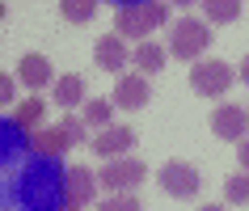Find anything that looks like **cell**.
Returning a JSON list of instances; mask_svg holds the SVG:
<instances>
[{"label":"cell","instance_id":"ac0fdd59","mask_svg":"<svg viewBox=\"0 0 249 211\" xmlns=\"http://www.w3.org/2000/svg\"><path fill=\"white\" fill-rule=\"evenodd\" d=\"M207 26H228L241 17V0H207Z\"/></svg>","mask_w":249,"mask_h":211},{"label":"cell","instance_id":"5b68a950","mask_svg":"<svg viewBox=\"0 0 249 211\" xmlns=\"http://www.w3.org/2000/svg\"><path fill=\"white\" fill-rule=\"evenodd\" d=\"M160 190L173 198H195L203 190V173L190 165V160H169V165H160Z\"/></svg>","mask_w":249,"mask_h":211},{"label":"cell","instance_id":"6da1fadb","mask_svg":"<svg viewBox=\"0 0 249 211\" xmlns=\"http://www.w3.org/2000/svg\"><path fill=\"white\" fill-rule=\"evenodd\" d=\"M169 21V4L165 0H144V4H118L114 9V34L118 38L144 42L157 26Z\"/></svg>","mask_w":249,"mask_h":211},{"label":"cell","instance_id":"7a4b0ae2","mask_svg":"<svg viewBox=\"0 0 249 211\" xmlns=\"http://www.w3.org/2000/svg\"><path fill=\"white\" fill-rule=\"evenodd\" d=\"M207 42H211V26L203 21V17H178L173 30H169V55L173 59L198 64L203 51H207Z\"/></svg>","mask_w":249,"mask_h":211},{"label":"cell","instance_id":"3957f363","mask_svg":"<svg viewBox=\"0 0 249 211\" xmlns=\"http://www.w3.org/2000/svg\"><path fill=\"white\" fill-rule=\"evenodd\" d=\"M232 80H236V72L224 59H198V64H190V89L198 97H224L232 89Z\"/></svg>","mask_w":249,"mask_h":211},{"label":"cell","instance_id":"cb8c5ba5","mask_svg":"<svg viewBox=\"0 0 249 211\" xmlns=\"http://www.w3.org/2000/svg\"><path fill=\"white\" fill-rule=\"evenodd\" d=\"M241 80H245V85H249V55H245V59H241Z\"/></svg>","mask_w":249,"mask_h":211},{"label":"cell","instance_id":"277c9868","mask_svg":"<svg viewBox=\"0 0 249 211\" xmlns=\"http://www.w3.org/2000/svg\"><path fill=\"white\" fill-rule=\"evenodd\" d=\"M148 177L144 160L140 157H118V160H106V169L97 173V182L106 186V194H131L135 186Z\"/></svg>","mask_w":249,"mask_h":211},{"label":"cell","instance_id":"8fae6325","mask_svg":"<svg viewBox=\"0 0 249 211\" xmlns=\"http://www.w3.org/2000/svg\"><path fill=\"white\" fill-rule=\"evenodd\" d=\"M17 80H26L30 89H42V85H51V80H59V76L51 72V59H47V55L30 51V55L17 59Z\"/></svg>","mask_w":249,"mask_h":211},{"label":"cell","instance_id":"8992f818","mask_svg":"<svg viewBox=\"0 0 249 211\" xmlns=\"http://www.w3.org/2000/svg\"><path fill=\"white\" fill-rule=\"evenodd\" d=\"M211 131L220 135V140H232L241 144L249 131V106H232V102H220L211 110Z\"/></svg>","mask_w":249,"mask_h":211},{"label":"cell","instance_id":"e0dca14e","mask_svg":"<svg viewBox=\"0 0 249 211\" xmlns=\"http://www.w3.org/2000/svg\"><path fill=\"white\" fill-rule=\"evenodd\" d=\"M97 0H64L59 4V13H64V21H72V26H85V21H93L97 17Z\"/></svg>","mask_w":249,"mask_h":211},{"label":"cell","instance_id":"d6986e66","mask_svg":"<svg viewBox=\"0 0 249 211\" xmlns=\"http://www.w3.org/2000/svg\"><path fill=\"white\" fill-rule=\"evenodd\" d=\"M224 203H249V173H232V177H224Z\"/></svg>","mask_w":249,"mask_h":211},{"label":"cell","instance_id":"484cf974","mask_svg":"<svg viewBox=\"0 0 249 211\" xmlns=\"http://www.w3.org/2000/svg\"><path fill=\"white\" fill-rule=\"evenodd\" d=\"M64 211H80V203H64Z\"/></svg>","mask_w":249,"mask_h":211},{"label":"cell","instance_id":"603a6c76","mask_svg":"<svg viewBox=\"0 0 249 211\" xmlns=\"http://www.w3.org/2000/svg\"><path fill=\"white\" fill-rule=\"evenodd\" d=\"M236 157H241V169L249 173V135H245V140H241V144H236Z\"/></svg>","mask_w":249,"mask_h":211},{"label":"cell","instance_id":"d4e9b609","mask_svg":"<svg viewBox=\"0 0 249 211\" xmlns=\"http://www.w3.org/2000/svg\"><path fill=\"white\" fill-rule=\"evenodd\" d=\"M198 211H228L224 203H207V207H198Z\"/></svg>","mask_w":249,"mask_h":211},{"label":"cell","instance_id":"7402d4cb","mask_svg":"<svg viewBox=\"0 0 249 211\" xmlns=\"http://www.w3.org/2000/svg\"><path fill=\"white\" fill-rule=\"evenodd\" d=\"M13 93H17V85H13V76H0V102L9 106V102H13Z\"/></svg>","mask_w":249,"mask_h":211},{"label":"cell","instance_id":"ffe728a7","mask_svg":"<svg viewBox=\"0 0 249 211\" xmlns=\"http://www.w3.org/2000/svg\"><path fill=\"white\" fill-rule=\"evenodd\" d=\"M97 211H144L140 207V198L135 194H110V198H102V207Z\"/></svg>","mask_w":249,"mask_h":211},{"label":"cell","instance_id":"30bf717a","mask_svg":"<svg viewBox=\"0 0 249 211\" xmlns=\"http://www.w3.org/2000/svg\"><path fill=\"white\" fill-rule=\"evenodd\" d=\"M97 173L93 169H85V165H72V169L64 173V194H68V203H80V207H89L93 203V194H97Z\"/></svg>","mask_w":249,"mask_h":211},{"label":"cell","instance_id":"52a82bcc","mask_svg":"<svg viewBox=\"0 0 249 211\" xmlns=\"http://www.w3.org/2000/svg\"><path fill=\"white\" fill-rule=\"evenodd\" d=\"M131 144H135V127L131 123H114V127H106V131L93 135V152L102 160H118V157H131Z\"/></svg>","mask_w":249,"mask_h":211},{"label":"cell","instance_id":"ba28073f","mask_svg":"<svg viewBox=\"0 0 249 211\" xmlns=\"http://www.w3.org/2000/svg\"><path fill=\"white\" fill-rule=\"evenodd\" d=\"M148 97H152L148 76H144V72H127V76L114 80V97H110V102H114L118 110H144Z\"/></svg>","mask_w":249,"mask_h":211},{"label":"cell","instance_id":"4fadbf2b","mask_svg":"<svg viewBox=\"0 0 249 211\" xmlns=\"http://www.w3.org/2000/svg\"><path fill=\"white\" fill-rule=\"evenodd\" d=\"M165 59H169V47H160V42H135V51H131V64L135 72H144V76H157L160 68H165Z\"/></svg>","mask_w":249,"mask_h":211},{"label":"cell","instance_id":"9a60e30c","mask_svg":"<svg viewBox=\"0 0 249 211\" xmlns=\"http://www.w3.org/2000/svg\"><path fill=\"white\" fill-rule=\"evenodd\" d=\"M85 102V76L80 72H68V76L55 80V106L59 110H76Z\"/></svg>","mask_w":249,"mask_h":211},{"label":"cell","instance_id":"2e32d148","mask_svg":"<svg viewBox=\"0 0 249 211\" xmlns=\"http://www.w3.org/2000/svg\"><path fill=\"white\" fill-rule=\"evenodd\" d=\"M80 119H85V127H97V131H106V127H114V123H110V119H114V102H106V97H89Z\"/></svg>","mask_w":249,"mask_h":211},{"label":"cell","instance_id":"5bb4252c","mask_svg":"<svg viewBox=\"0 0 249 211\" xmlns=\"http://www.w3.org/2000/svg\"><path fill=\"white\" fill-rule=\"evenodd\" d=\"M13 123L21 127V131L38 135L42 123H47V102H42V97H26V102H17L13 106Z\"/></svg>","mask_w":249,"mask_h":211},{"label":"cell","instance_id":"7c38bea8","mask_svg":"<svg viewBox=\"0 0 249 211\" xmlns=\"http://www.w3.org/2000/svg\"><path fill=\"white\" fill-rule=\"evenodd\" d=\"M30 148L38 152V157H59L72 148V135H68L64 123H55V127H42L38 135H30Z\"/></svg>","mask_w":249,"mask_h":211},{"label":"cell","instance_id":"44dd1931","mask_svg":"<svg viewBox=\"0 0 249 211\" xmlns=\"http://www.w3.org/2000/svg\"><path fill=\"white\" fill-rule=\"evenodd\" d=\"M59 123L68 127V135H72V144H89V140H85V119H72V114H64Z\"/></svg>","mask_w":249,"mask_h":211},{"label":"cell","instance_id":"9c48e42d","mask_svg":"<svg viewBox=\"0 0 249 211\" xmlns=\"http://www.w3.org/2000/svg\"><path fill=\"white\" fill-rule=\"evenodd\" d=\"M127 38H118V34H102V38L93 42V64L106 68L110 76H123V68H127Z\"/></svg>","mask_w":249,"mask_h":211}]
</instances>
